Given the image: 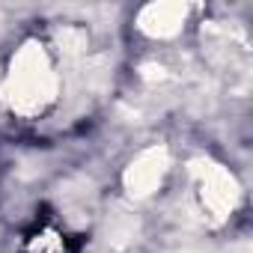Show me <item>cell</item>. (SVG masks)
I'll list each match as a JSON object with an SVG mask.
<instances>
[{
    "instance_id": "1",
    "label": "cell",
    "mask_w": 253,
    "mask_h": 253,
    "mask_svg": "<svg viewBox=\"0 0 253 253\" xmlns=\"http://www.w3.org/2000/svg\"><path fill=\"white\" fill-rule=\"evenodd\" d=\"M3 95H6L9 107L15 113H24V116L39 113L57 95V78H54V69H51L48 54L42 51V45L27 42L15 54L6 86H3Z\"/></svg>"
},
{
    "instance_id": "2",
    "label": "cell",
    "mask_w": 253,
    "mask_h": 253,
    "mask_svg": "<svg viewBox=\"0 0 253 253\" xmlns=\"http://www.w3.org/2000/svg\"><path fill=\"white\" fill-rule=\"evenodd\" d=\"M191 167H194V176L200 179V197H203L206 211H209L214 220H223V217L232 211L235 200H238V185H235V179H232L223 167H217V164H211V161H194Z\"/></svg>"
},
{
    "instance_id": "3",
    "label": "cell",
    "mask_w": 253,
    "mask_h": 253,
    "mask_svg": "<svg viewBox=\"0 0 253 253\" xmlns=\"http://www.w3.org/2000/svg\"><path fill=\"white\" fill-rule=\"evenodd\" d=\"M167 164H170V155H167L164 146L143 149V152L128 164V170H125V176H122L125 191H128L131 197H149V194L161 185V179H164V173H167Z\"/></svg>"
},
{
    "instance_id": "4",
    "label": "cell",
    "mask_w": 253,
    "mask_h": 253,
    "mask_svg": "<svg viewBox=\"0 0 253 253\" xmlns=\"http://www.w3.org/2000/svg\"><path fill=\"white\" fill-rule=\"evenodd\" d=\"M185 6L182 3H149L140 12V30L158 39H170L182 30Z\"/></svg>"
}]
</instances>
